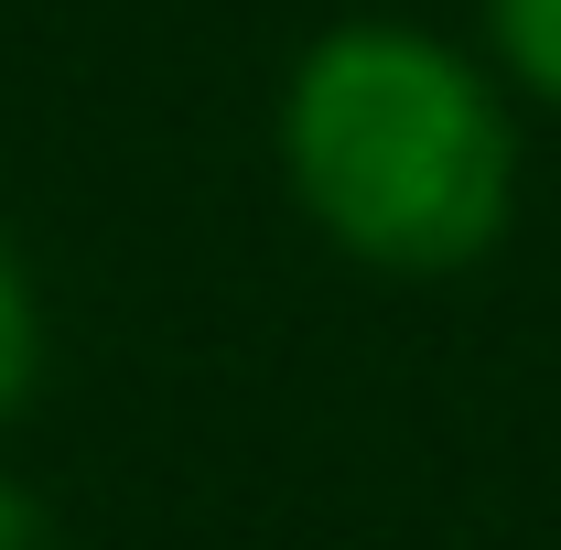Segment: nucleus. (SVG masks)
Returning a JSON list of instances; mask_svg holds the SVG:
<instances>
[{"label":"nucleus","instance_id":"nucleus-1","mask_svg":"<svg viewBox=\"0 0 561 550\" xmlns=\"http://www.w3.org/2000/svg\"><path fill=\"white\" fill-rule=\"evenodd\" d=\"M280 173L346 260L476 271L518 216V119L476 55L411 22H346L280 87Z\"/></svg>","mask_w":561,"mask_h":550},{"label":"nucleus","instance_id":"nucleus-2","mask_svg":"<svg viewBox=\"0 0 561 550\" xmlns=\"http://www.w3.org/2000/svg\"><path fill=\"white\" fill-rule=\"evenodd\" d=\"M486 33H496V66L561 108V0H486Z\"/></svg>","mask_w":561,"mask_h":550},{"label":"nucleus","instance_id":"nucleus-3","mask_svg":"<svg viewBox=\"0 0 561 550\" xmlns=\"http://www.w3.org/2000/svg\"><path fill=\"white\" fill-rule=\"evenodd\" d=\"M33 389H44V302H33L22 260L0 249V421L22 411Z\"/></svg>","mask_w":561,"mask_h":550},{"label":"nucleus","instance_id":"nucleus-4","mask_svg":"<svg viewBox=\"0 0 561 550\" xmlns=\"http://www.w3.org/2000/svg\"><path fill=\"white\" fill-rule=\"evenodd\" d=\"M0 550H55V518H44V496L0 465Z\"/></svg>","mask_w":561,"mask_h":550}]
</instances>
